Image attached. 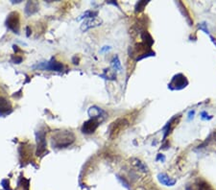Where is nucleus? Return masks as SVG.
<instances>
[{
  "instance_id": "1",
  "label": "nucleus",
  "mask_w": 216,
  "mask_h": 190,
  "mask_svg": "<svg viewBox=\"0 0 216 190\" xmlns=\"http://www.w3.org/2000/svg\"><path fill=\"white\" fill-rule=\"evenodd\" d=\"M75 135L69 131H60L57 132L52 136V145L55 148H66L74 142Z\"/></svg>"
},
{
  "instance_id": "2",
  "label": "nucleus",
  "mask_w": 216,
  "mask_h": 190,
  "mask_svg": "<svg viewBox=\"0 0 216 190\" xmlns=\"http://www.w3.org/2000/svg\"><path fill=\"white\" fill-rule=\"evenodd\" d=\"M129 126V121L125 118H118L113 121L109 127V139H115L127 127Z\"/></svg>"
},
{
  "instance_id": "3",
  "label": "nucleus",
  "mask_w": 216,
  "mask_h": 190,
  "mask_svg": "<svg viewBox=\"0 0 216 190\" xmlns=\"http://www.w3.org/2000/svg\"><path fill=\"white\" fill-rule=\"evenodd\" d=\"M188 84V81L183 74H178L172 79L171 83L169 84V87L171 89H182L185 87Z\"/></svg>"
},
{
  "instance_id": "4",
  "label": "nucleus",
  "mask_w": 216,
  "mask_h": 190,
  "mask_svg": "<svg viewBox=\"0 0 216 190\" xmlns=\"http://www.w3.org/2000/svg\"><path fill=\"white\" fill-rule=\"evenodd\" d=\"M19 13L17 12H13L11 13L8 19H7V26H8L11 30H13L14 32H16L18 33L19 31Z\"/></svg>"
},
{
  "instance_id": "5",
  "label": "nucleus",
  "mask_w": 216,
  "mask_h": 190,
  "mask_svg": "<svg viewBox=\"0 0 216 190\" xmlns=\"http://www.w3.org/2000/svg\"><path fill=\"white\" fill-rule=\"evenodd\" d=\"M98 126H99V121L97 120V118H91L84 123V125L82 127V132L84 133H86V135H90V133H93L96 131Z\"/></svg>"
},
{
  "instance_id": "6",
  "label": "nucleus",
  "mask_w": 216,
  "mask_h": 190,
  "mask_svg": "<svg viewBox=\"0 0 216 190\" xmlns=\"http://www.w3.org/2000/svg\"><path fill=\"white\" fill-rule=\"evenodd\" d=\"M158 179L161 184H163L165 186H173L176 184V179H173L171 178H169L167 175L163 174V173L158 175Z\"/></svg>"
},
{
  "instance_id": "7",
  "label": "nucleus",
  "mask_w": 216,
  "mask_h": 190,
  "mask_svg": "<svg viewBox=\"0 0 216 190\" xmlns=\"http://www.w3.org/2000/svg\"><path fill=\"white\" fill-rule=\"evenodd\" d=\"M101 23H102L101 19H98V18L90 19V20L85 21V22L83 23L82 27H81V29H82L83 31H86V30L90 29V28H93V27H96L98 25H101Z\"/></svg>"
},
{
  "instance_id": "8",
  "label": "nucleus",
  "mask_w": 216,
  "mask_h": 190,
  "mask_svg": "<svg viewBox=\"0 0 216 190\" xmlns=\"http://www.w3.org/2000/svg\"><path fill=\"white\" fill-rule=\"evenodd\" d=\"M46 147V142H45V136L44 133H40L38 137V154H42L45 151Z\"/></svg>"
},
{
  "instance_id": "9",
  "label": "nucleus",
  "mask_w": 216,
  "mask_h": 190,
  "mask_svg": "<svg viewBox=\"0 0 216 190\" xmlns=\"http://www.w3.org/2000/svg\"><path fill=\"white\" fill-rule=\"evenodd\" d=\"M12 108L11 103L4 97H0V111L1 112H7Z\"/></svg>"
},
{
  "instance_id": "10",
  "label": "nucleus",
  "mask_w": 216,
  "mask_h": 190,
  "mask_svg": "<svg viewBox=\"0 0 216 190\" xmlns=\"http://www.w3.org/2000/svg\"><path fill=\"white\" fill-rule=\"evenodd\" d=\"M196 186L198 190H213L211 187V185L207 182L206 181H204V179H199L198 181H196Z\"/></svg>"
},
{
  "instance_id": "11",
  "label": "nucleus",
  "mask_w": 216,
  "mask_h": 190,
  "mask_svg": "<svg viewBox=\"0 0 216 190\" xmlns=\"http://www.w3.org/2000/svg\"><path fill=\"white\" fill-rule=\"evenodd\" d=\"M112 62V65H113V67H114L115 70L116 69H118V70L121 69V65H120V62H119V60H118V57H114V58H113Z\"/></svg>"
},
{
  "instance_id": "12",
  "label": "nucleus",
  "mask_w": 216,
  "mask_h": 190,
  "mask_svg": "<svg viewBox=\"0 0 216 190\" xmlns=\"http://www.w3.org/2000/svg\"><path fill=\"white\" fill-rule=\"evenodd\" d=\"M147 3L148 2H145V1H139L136 4V12H140V11H142L144 7L147 5Z\"/></svg>"
},
{
  "instance_id": "13",
  "label": "nucleus",
  "mask_w": 216,
  "mask_h": 190,
  "mask_svg": "<svg viewBox=\"0 0 216 190\" xmlns=\"http://www.w3.org/2000/svg\"><path fill=\"white\" fill-rule=\"evenodd\" d=\"M194 114H195V111H190L188 112V120H191L194 117Z\"/></svg>"
},
{
  "instance_id": "14",
  "label": "nucleus",
  "mask_w": 216,
  "mask_h": 190,
  "mask_svg": "<svg viewBox=\"0 0 216 190\" xmlns=\"http://www.w3.org/2000/svg\"><path fill=\"white\" fill-rule=\"evenodd\" d=\"M201 115H202V119H207V112L206 111H203L201 113Z\"/></svg>"
},
{
  "instance_id": "15",
  "label": "nucleus",
  "mask_w": 216,
  "mask_h": 190,
  "mask_svg": "<svg viewBox=\"0 0 216 190\" xmlns=\"http://www.w3.org/2000/svg\"><path fill=\"white\" fill-rule=\"evenodd\" d=\"M161 160L162 161H163V160H165V157H164V156H161V155L160 154V155H158V158H157V160Z\"/></svg>"
},
{
  "instance_id": "16",
  "label": "nucleus",
  "mask_w": 216,
  "mask_h": 190,
  "mask_svg": "<svg viewBox=\"0 0 216 190\" xmlns=\"http://www.w3.org/2000/svg\"><path fill=\"white\" fill-rule=\"evenodd\" d=\"M186 190H193V189H192V188H190V187H187Z\"/></svg>"
},
{
  "instance_id": "17",
  "label": "nucleus",
  "mask_w": 216,
  "mask_h": 190,
  "mask_svg": "<svg viewBox=\"0 0 216 190\" xmlns=\"http://www.w3.org/2000/svg\"><path fill=\"white\" fill-rule=\"evenodd\" d=\"M155 190H158V189H155Z\"/></svg>"
}]
</instances>
